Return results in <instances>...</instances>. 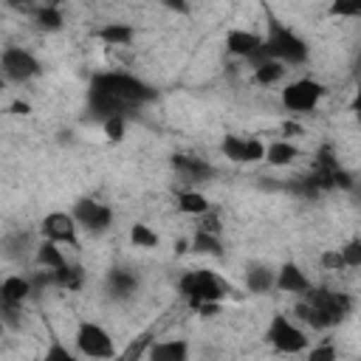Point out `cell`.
Returning a JSON list of instances; mask_svg holds the SVG:
<instances>
[{
    "label": "cell",
    "instance_id": "39",
    "mask_svg": "<svg viewBox=\"0 0 361 361\" xmlns=\"http://www.w3.org/2000/svg\"><path fill=\"white\" fill-rule=\"evenodd\" d=\"M192 251V240H175V254H186Z\"/></svg>",
    "mask_w": 361,
    "mask_h": 361
},
{
    "label": "cell",
    "instance_id": "1",
    "mask_svg": "<svg viewBox=\"0 0 361 361\" xmlns=\"http://www.w3.org/2000/svg\"><path fill=\"white\" fill-rule=\"evenodd\" d=\"M350 310H353V299L347 293H333L327 288L305 290V302L296 305V316L316 330L336 327L338 322H344L350 316Z\"/></svg>",
    "mask_w": 361,
    "mask_h": 361
},
{
    "label": "cell",
    "instance_id": "5",
    "mask_svg": "<svg viewBox=\"0 0 361 361\" xmlns=\"http://www.w3.org/2000/svg\"><path fill=\"white\" fill-rule=\"evenodd\" d=\"M324 93L327 90H324L322 82H316V79H296V82L285 85V90H282V107L288 113H310L322 102Z\"/></svg>",
    "mask_w": 361,
    "mask_h": 361
},
{
    "label": "cell",
    "instance_id": "31",
    "mask_svg": "<svg viewBox=\"0 0 361 361\" xmlns=\"http://www.w3.org/2000/svg\"><path fill=\"white\" fill-rule=\"evenodd\" d=\"M322 265H324L327 271H341V268H347L341 248H330V251H324V254H322Z\"/></svg>",
    "mask_w": 361,
    "mask_h": 361
},
{
    "label": "cell",
    "instance_id": "2",
    "mask_svg": "<svg viewBox=\"0 0 361 361\" xmlns=\"http://www.w3.org/2000/svg\"><path fill=\"white\" fill-rule=\"evenodd\" d=\"M262 59H279L285 65H302L307 62V42L293 34L290 28H285L282 23H276L274 17L268 20V37L262 42V51L257 56H251V62H262Z\"/></svg>",
    "mask_w": 361,
    "mask_h": 361
},
{
    "label": "cell",
    "instance_id": "12",
    "mask_svg": "<svg viewBox=\"0 0 361 361\" xmlns=\"http://www.w3.org/2000/svg\"><path fill=\"white\" fill-rule=\"evenodd\" d=\"M262 42H265V39H262L259 34L245 31V28H231V31L226 34V51L234 54V56H245V59L257 56V54L262 51Z\"/></svg>",
    "mask_w": 361,
    "mask_h": 361
},
{
    "label": "cell",
    "instance_id": "22",
    "mask_svg": "<svg viewBox=\"0 0 361 361\" xmlns=\"http://www.w3.org/2000/svg\"><path fill=\"white\" fill-rule=\"evenodd\" d=\"M175 203H178V212L192 214V217H200V214H206V212H209V200H206V195L192 192V189L180 192V195L175 197Z\"/></svg>",
    "mask_w": 361,
    "mask_h": 361
},
{
    "label": "cell",
    "instance_id": "33",
    "mask_svg": "<svg viewBox=\"0 0 361 361\" xmlns=\"http://www.w3.org/2000/svg\"><path fill=\"white\" fill-rule=\"evenodd\" d=\"M330 358H336V347H330V344L310 350V361H330Z\"/></svg>",
    "mask_w": 361,
    "mask_h": 361
},
{
    "label": "cell",
    "instance_id": "35",
    "mask_svg": "<svg viewBox=\"0 0 361 361\" xmlns=\"http://www.w3.org/2000/svg\"><path fill=\"white\" fill-rule=\"evenodd\" d=\"M8 8H14V11H20V14H28V11H34V0H3Z\"/></svg>",
    "mask_w": 361,
    "mask_h": 361
},
{
    "label": "cell",
    "instance_id": "9",
    "mask_svg": "<svg viewBox=\"0 0 361 361\" xmlns=\"http://www.w3.org/2000/svg\"><path fill=\"white\" fill-rule=\"evenodd\" d=\"M223 155L234 164H257L265 161V144L257 138H243V135H226L220 144Z\"/></svg>",
    "mask_w": 361,
    "mask_h": 361
},
{
    "label": "cell",
    "instance_id": "13",
    "mask_svg": "<svg viewBox=\"0 0 361 361\" xmlns=\"http://www.w3.org/2000/svg\"><path fill=\"white\" fill-rule=\"evenodd\" d=\"M276 290L282 293H305L310 290V279L305 276V271L296 262H285L276 268Z\"/></svg>",
    "mask_w": 361,
    "mask_h": 361
},
{
    "label": "cell",
    "instance_id": "4",
    "mask_svg": "<svg viewBox=\"0 0 361 361\" xmlns=\"http://www.w3.org/2000/svg\"><path fill=\"white\" fill-rule=\"evenodd\" d=\"M178 290L186 296L192 310L200 302H220L223 299V285L212 271H189V274H183Z\"/></svg>",
    "mask_w": 361,
    "mask_h": 361
},
{
    "label": "cell",
    "instance_id": "11",
    "mask_svg": "<svg viewBox=\"0 0 361 361\" xmlns=\"http://www.w3.org/2000/svg\"><path fill=\"white\" fill-rule=\"evenodd\" d=\"M39 231L45 240H56V243H68V245H76V217L73 212H51L42 217L39 223Z\"/></svg>",
    "mask_w": 361,
    "mask_h": 361
},
{
    "label": "cell",
    "instance_id": "27",
    "mask_svg": "<svg viewBox=\"0 0 361 361\" xmlns=\"http://www.w3.org/2000/svg\"><path fill=\"white\" fill-rule=\"evenodd\" d=\"M130 243H133L135 248H155V245H158V234H155L147 223H135V226L130 228Z\"/></svg>",
    "mask_w": 361,
    "mask_h": 361
},
{
    "label": "cell",
    "instance_id": "21",
    "mask_svg": "<svg viewBox=\"0 0 361 361\" xmlns=\"http://www.w3.org/2000/svg\"><path fill=\"white\" fill-rule=\"evenodd\" d=\"M65 262H68V259H65V254H62V248H59L56 240H42V243H39V248H37V265L56 271V268H62Z\"/></svg>",
    "mask_w": 361,
    "mask_h": 361
},
{
    "label": "cell",
    "instance_id": "25",
    "mask_svg": "<svg viewBox=\"0 0 361 361\" xmlns=\"http://www.w3.org/2000/svg\"><path fill=\"white\" fill-rule=\"evenodd\" d=\"M34 23H37V28L39 31H59L62 28V11L56 8V6H39L37 11H34Z\"/></svg>",
    "mask_w": 361,
    "mask_h": 361
},
{
    "label": "cell",
    "instance_id": "24",
    "mask_svg": "<svg viewBox=\"0 0 361 361\" xmlns=\"http://www.w3.org/2000/svg\"><path fill=\"white\" fill-rule=\"evenodd\" d=\"M282 76H285V62H279V59H262L254 65V79L259 85H274Z\"/></svg>",
    "mask_w": 361,
    "mask_h": 361
},
{
    "label": "cell",
    "instance_id": "17",
    "mask_svg": "<svg viewBox=\"0 0 361 361\" xmlns=\"http://www.w3.org/2000/svg\"><path fill=\"white\" fill-rule=\"evenodd\" d=\"M245 285L251 293H268L271 288H276V271L268 265H254L245 271Z\"/></svg>",
    "mask_w": 361,
    "mask_h": 361
},
{
    "label": "cell",
    "instance_id": "29",
    "mask_svg": "<svg viewBox=\"0 0 361 361\" xmlns=\"http://www.w3.org/2000/svg\"><path fill=\"white\" fill-rule=\"evenodd\" d=\"M341 254H344V262L347 268H361V237H353L341 245Z\"/></svg>",
    "mask_w": 361,
    "mask_h": 361
},
{
    "label": "cell",
    "instance_id": "40",
    "mask_svg": "<svg viewBox=\"0 0 361 361\" xmlns=\"http://www.w3.org/2000/svg\"><path fill=\"white\" fill-rule=\"evenodd\" d=\"M350 110L361 116V85H358V90H355V96H353V102H350Z\"/></svg>",
    "mask_w": 361,
    "mask_h": 361
},
{
    "label": "cell",
    "instance_id": "14",
    "mask_svg": "<svg viewBox=\"0 0 361 361\" xmlns=\"http://www.w3.org/2000/svg\"><path fill=\"white\" fill-rule=\"evenodd\" d=\"M31 290H34V285H31V279H23V276H6L3 282H0V302L3 305H23L28 296H31Z\"/></svg>",
    "mask_w": 361,
    "mask_h": 361
},
{
    "label": "cell",
    "instance_id": "10",
    "mask_svg": "<svg viewBox=\"0 0 361 361\" xmlns=\"http://www.w3.org/2000/svg\"><path fill=\"white\" fill-rule=\"evenodd\" d=\"M73 217L79 226L90 228V231H104L110 223H113V209L99 203V200H90V197H82L76 200L73 206Z\"/></svg>",
    "mask_w": 361,
    "mask_h": 361
},
{
    "label": "cell",
    "instance_id": "7",
    "mask_svg": "<svg viewBox=\"0 0 361 361\" xmlns=\"http://www.w3.org/2000/svg\"><path fill=\"white\" fill-rule=\"evenodd\" d=\"M76 347L87 358H113L116 355L110 333L96 322H82L76 327Z\"/></svg>",
    "mask_w": 361,
    "mask_h": 361
},
{
    "label": "cell",
    "instance_id": "15",
    "mask_svg": "<svg viewBox=\"0 0 361 361\" xmlns=\"http://www.w3.org/2000/svg\"><path fill=\"white\" fill-rule=\"evenodd\" d=\"M296 158H299V147H296L293 141H288V138L271 141V144L265 147V161H268L271 166H288V164H293Z\"/></svg>",
    "mask_w": 361,
    "mask_h": 361
},
{
    "label": "cell",
    "instance_id": "6",
    "mask_svg": "<svg viewBox=\"0 0 361 361\" xmlns=\"http://www.w3.org/2000/svg\"><path fill=\"white\" fill-rule=\"evenodd\" d=\"M265 338L271 347H276L279 353H302L307 347V336L302 333V327H296L288 316L276 313L265 330Z\"/></svg>",
    "mask_w": 361,
    "mask_h": 361
},
{
    "label": "cell",
    "instance_id": "8",
    "mask_svg": "<svg viewBox=\"0 0 361 361\" xmlns=\"http://www.w3.org/2000/svg\"><path fill=\"white\" fill-rule=\"evenodd\" d=\"M0 65H3V73H6L8 79H14V82H28V79H34V76L42 73L39 59H37L31 51H25V48H14V45L3 51Z\"/></svg>",
    "mask_w": 361,
    "mask_h": 361
},
{
    "label": "cell",
    "instance_id": "26",
    "mask_svg": "<svg viewBox=\"0 0 361 361\" xmlns=\"http://www.w3.org/2000/svg\"><path fill=\"white\" fill-rule=\"evenodd\" d=\"M54 285H59V288H68V290H76L79 285H82V268L79 265H62V268H56L54 271Z\"/></svg>",
    "mask_w": 361,
    "mask_h": 361
},
{
    "label": "cell",
    "instance_id": "36",
    "mask_svg": "<svg viewBox=\"0 0 361 361\" xmlns=\"http://www.w3.org/2000/svg\"><path fill=\"white\" fill-rule=\"evenodd\" d=\"M161 3H164L169 11H175V14H183V17L189 14V3H186V0H161Z\"/></svg>",
    "mask_w": 361,
    "mask_h": 361
},
{
    "label": "cell",
    "instance_id": "19",
    "mask_svg": "<svg viewBox=\"0 0 361 361\" xmlns=\"http://www.w3.org/2000/svg\"><path fill=\"white\" fill-rule=\"evenodd\" d=\"M96 37H99L104 45H127V42H133L135 28L127 25V23H107V25H102V28L96 31Z\"/></svg>",
    "mask_w": 361,
    "mask_h": 361
},
{
    "label": "cell",
    "instance_id": "18",
    "mask_svg": "<svg viewBox=\"0 0 361 361\" xmlns=\"http://www.w3.org/2000/svg\"><path fill=\"white\" fill-rule=\"evenodd\" d=\"M107 288H110V293H113L116 299H127L130 293H135V288H138V276L130 274L127 268H113L110 276H107Z\"/></svg>",
    "mask_w": 361,
    "mask_h": 361
},
{
    "label": "cell",
    "instance_id": "16",
    "mask_svg": "<svg viewBox=\"0 0 361 361\" xmlns=\"http://www.w3.org/2000/svg\"><path fill=\"white\" fill-rule=\"evenodd\" d=\"M172 166H175L180 175H186L189 180H203V178H212V175H214V169H212L206 161L192 158V155H172Z\"/></svg>",
    "mask_w": 361,
    "mask_h": 361
},
{
    "label": "cell",
    "instance_id": "38",
    "mask_svg": "<svg viewBox=\"0 0 361 361\" xmlns=\"http://www.w3.org/2000/svg\"><path fill=\"white\" fill-rule=\"evenodd\" d=\"M11 113H17V116H28V113H31V104H28V102H20V99H17V102L11 104Z\"/></svg>",
    "mask_w": 361,
    "mask_h": 361
},
{
    "label": "cell",
    "instance_id": "3",
    "mask_svg": "<svg viewBox=\"0 0 361 361\" xmlns=\"http://www.w3.org/2000/svg\"><path fill=\"white\" fill-rule=\"evenodd\" d=\"M90 90H104V93H110V96H116V99H121L127 104H141V102H152L155 99V90L147 82H141V79H135L130 73H118V71L96 73L90 79Z\"/></svg>",
    "mask_w": 361,
    "mask_h": 361
},
{
    "label": "cell",
    "instance_id": "32",
    "mask_svg": "<svg viewBox=\"0 0 361 361\" xmlns=\"http://www.w3.org/2000/svg\"><path fill=\"white\" fill-rule=\"evenodd\" d=\"M54 358H59V361H71L73 355H71V353H68L62 344H56V341H54V344L45 350V361H54Z\"/></svg>",
    "mask_w": 361,
    "mask_h": 361
},
{
    "label": "cell",
    "instance_id": "37",
    "mask_svg": "<svg viewBox=\"0 0 361 361\" xmlns=\"http://www.w3.org/2000/svg\"><path fill=\"white\" fill-rule=\"evenodd\" d=\"M302 133H305V130H302L299 121H290V118H288V121L282 124V135H285V138H293V135H302Z\"/></svg>",
    "mask_w": 361,
    "mask_h": 361
},
{
    "label": "cell",
    "instance_id": "30",
    "mask_svg": "<svg viewBox=\"0 0 361 361\" xmlns=\"http://www.w3.org/2000/svg\"><path fill=\"white\" fill-rule=\"evenodd\" d=\"M104 135H107V141H121L124 138V116L104 118Z\"/></svg>",
    "mask_w": 361,
    "mask_h": 361
},
{
    "label": "cell",
    "instance_id": "34",
    "mask_svg": "<svg viewBox=\"0 0 361 361\" xmlns=\"http://www.w3.org/2000/svg\"><path fill=\"white\" fill-rule=\"evenodd\" d=\"M200 316H206V319H212V316H217L220 313V302H200L197 307H195Z\"/></svg>",
    "mask_w": 361,
    "mask_h": 361
},
{
    "label": "cell",
    "instance_id": "20",
    "mask_svg": "<svg viewBox=\"0 0 361 361\" xmlns=\"http://www.w3.org/2000/svg\"><path fill=\"white\" fill-rule=\"evenodd\" d=\"M152 361H183L189 355V344L186 341H161V344H152L149 353H147Z\"/></svg>",
    "mask_w": 361,
    "mask_h": 361
},
{
    "label": "cell",
    "instance_id": "23",
    "mask_svg": "<svg viewBox=\"0 0 361 361\" xmlns=\"http://www.w3.org/2000/svg\"><path fill=\"white\" fill-rule=\"evenodd\" d=\"M192 251L197 254H209V257H223V243L214 231H203L197 228L195 237H192Z\"/></svg>",
    "mask_w": 361,
    "mask_h": 361
},
{
    "label": "cell",
    "instance_id": "28",
    "mask_svg": "<svg viewBox=\"0 0 361 361\" xmlns=\"http://www.w3.org/2000/svg\"><path fill=\"white\" fill-rule=\"evenodd\" d=\"M330 17H361V0H330Z\"/></svg>",
    "mask_w": 361,
    "mask_h": 361
}]
</instances>
